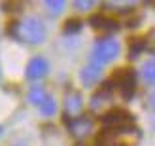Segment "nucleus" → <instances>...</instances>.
Returning <instances> with one entry per match:
<instances>
[{"label": "nucleus", "instance_id": "1a4fd4ad", "mask_svg": "<svg viewBox=\"0 0 155 146\" xmlns=\"http://www.w3.org/2000/svg\"><path fill=\"white\" fill-rule=\"evenodd\" d=\"M110 103H112V87L104 86V87H100V91H97V93L91 97V110L93 112H102Z\"/></svg>", "mask_w": 155, "mask_h": 146}, {"label": "nucleus", "instance_id": "a211bd4d", "mask_svg": "<svg viewBox=\"0 0 155 146\" xmlns=\"http://www.w3.org/2000/svg\"><path fill=\"white\" fill-rule=\"evenodd\" d=\"M80 30H81V23L80 21H68L66 23V29H64L66 34H74V32H80Z\"/></svg>", "mask_w": 155, "mask_h": 146}, {"label": "nucleus", "instance_id": "39448f33", "mask_svg": "<svg viewBox=\"0 0 155 146\" xmlns=\"http://www.w3.org/2000/svg\"><path fill=\"white\" fill-rule=\"evenodd\" d=\"M66 127H68V131H70V135L74 139L81 141V139H87L93 133L95 124H93V120L89 116H78L72 120H66Z\"/></svg>", "mask_w": 155, "mask_h": 146}, {"label": "nucleus", "instance_id": "9b49d317", "mask_svg": "<svg viewBox=\"0 0 155 146\" xmlns=\"http://www.w3.org/2000/svg\"><path fill=\"white\" fill-rule=\"evenodd\" d=\"M91 27L97 29V30H106V32H112V30H117L119 25L114 17H108V15H95L91 17Z\"/></svg>", "mask_w": 155, "mask_h": 146}, {"label": "nucleus", "instance_id": "9d476101", "mask_svg": "<svg viewBox=\"0 0 155 146\" xmlns=\"http://www.w3.org/2000/svg\"><path fill=\"white\" fill-rule=\"evenodd\" d=\"M100 76H102V66H98V65H93L89 63L87 66H83L81 68V72H80V80L83 86H95V83L100 80Z\"/></svg>", "mask_w": 155, "mask_h": 146}, {"label": "nucleus", "instance_id": "f257e3e1", "mask_svg": "<svg viewBox=\"0 0 155 146\" xmlns=\"http://www.w3.org/2000/svg\"><path fill=\"white\" fill-rule=\"evenodd\" d=\"M8 32L13 40H17L21 44H28V46H38L45 40L48 30L45 25L42 23V19L38 17H25L15 21L13 25L8 29Z\"/></svg>", "mask_w": 155, "mask_h": 146}, {"label": "nucleus", "instance_id": "423d86ee", "mask_svg": "<svg viewBox=\"0 0 155 146\" xmlns=\"http://www.w3.org/2000/svg\"><path fill=\"white\" fill-rule=\"evenodd\" d=\"M115 87L121 91L123 99H130L134 95V86H136V74L134 70H117L114 74Z\"/></svg>", "mask_w": 155, "mask_h": 146}, {"label": "nucleus", "instance_id": "6ab92c4d", "mask_svg": "<svg viewBox=\"0 0 155 146\" xmlns=\"http://www.w3.org/2000/svg\"><path fill=\"white\" fill-rule=\"evenodd\" d=\"M148 106H150V110H153L155 112V91L150 95V99H148Z\"/></svg>", "mask_w": 155, "mask_h": 146}, {"label": "nucleus", "instance_id": "7ed1b4c3", "mask_svg": "<svg viewBox=\"0 0 155 146\" xmlns=\"http://www.w3.org/2000/svg\"><path fill=\"white\" fill-rule=\"evenodd\" d=\"M121 51V46L117 40L114 38H104V40H98L95 46H93V51H91V63L93 65H98V66H104L108 63L119 55Z\"/></svg>", "mask_w": 155, "mask_h": 146}, {"label": "nucleus", "instance_id": "2eb2a0df", "mask_svg": "<svg viewBox=\"0 0 155 146\" xmlns=\"http://www.w3.org/2000/svg\"><path fill=\"white\" fill-rule=\"evenodd\" d=\"M44 6H45V10H48L49 15L57 17V15H61L64 12L66 2H64V0H48V2H44Z\"/></svg>", "mask_w": 155, "mask_h": 146}, {"label": "nucleus", "instance_id": "f03ea898", "mask_svg": "<svg viewBox=\"0 0 155 146\" xmlns=\"http://www.w3.org/2000/svg\"><path fill=\"white\" fill-rule=\"evenodd\" d=\"M140 139V131L138 129H106V131L98 137V146H136Z\"/></svg>", "mask_w": 155, "mask_h": 146}, {"label": "nucleus", "instance_id": "4468645a", "mask_svg": "<svg viewBox=\"0 0 155 146\" xmlns=\"http://www.w3.org/2000/svg\"><path fill=\"white\" fill-rule=\"evenodd\" d=\"M38 110H40V112L44 114L45 118H51V116H55V112H57V101H55V99H53V97L49 95V97L45 99V101H44L40 106H38Z\"/></svg>", "mask_w": 155, "mask_h": 146}, {"label": "nucleus", "instance_id": "dca6fc26", "mask_svg": "<svg viewBox=\"0 0 155 146\" xmlns=\"http://www.w3.org/2000/svg\"><path fill=\"white\" fill-rule=\"evenodd\" d=\"M106 8H112V10H117V12H130L134 8V2H106Z\"/></svg>", "mask_w": 155, "mask_h": 146}, {"label": "nucleus", "instance_id": "aec40b11", "mask_svg": "<svg viewBox=\"0 0 155 146\" xmlns=\"http://www.w3.org/2000/svg\"><path fill=\"white\" fill-rule=\"evenodd\" d=\"M0 133H2V127H0Z\"/></svg>", "mask_w": 155, "mask_h": 146}, {"label": "nucleus", "instance_id": "f3484780", "mask_svg": "<svg viewBox=\"0 0 155 146\" xmlns=\"http://www.w3.org/2000/svg\"><path fill=\"white\" fill-rule=\"evenodd\" d=\"M93 6H95L93 0H76V2H74V8L80 10V12H87V10H91Z\"/></svg>", "mask_w": 155, "mask_h": 146}, {"label": "nucleus", "instance_id": "20e7f679", "mask_svg": "<svg viewBox=\"0 0 155 146\" xmlns=\"http://www.w3.org/2000/svg\"><path fill=\"white\" fill-rule=\"evenodd\" d=\"M133 121H134V116L125 110H112V112L104 114V118H102L104 127L110 129V131H114V129H127L133 125Z\"/></svg>", "mask_w": 155, "mask_h": 146}, {"label": "nucleus", "instance_id": "f8f14e48", "mask_svg": "<svg viewBox=\"0 0 155 146\" xmlns=\"http://www.w3.org/2000/svg\"><path fill=\"white\" fill-rule=\"evenodd\" d=\"M48 97H49V93L45 91L44 86H32V87H30V91H28V101L32 103L36 108H38V106H40Z\"/></svg>", "mask_w": 155, "mask_h": 146}, {"label": "nucleus", "instance_id": "ddd939ff", "mask_svg": "<svg viewBox=\"0 0 155 146\" xmlns=\"http://www.w3.org/2000/svg\"><path fill=\"white\" fill-rule=\"evenodd\" d=\"M142 78L146 83L155 86V59H148L142 65Z\"/></svg>", "mask_w": 155, "mask_h": 146}, {"label": "nucleus", "instance_id": "6e6552de", "mask_svg": "<svg viewBox=\"0 0 155 146\" xmlns=\"http://www.w3.org/2000/svg\"><path fill=\"white\" fill-rule=\"evenodd\" d=\"M48 70H49V65L44 57H32L27 65L25 76L28 80H42L48 76Z\"/></svg>", "mask_w": 155, "mask_h": 146}, {"label": "nucleus", "instance_id": "0eeeda50", "mask_svg": "<svg viewBox=\"0 0 155 146\" xmlns=\"http://www.w3.org/2000/svg\"><path fill=\"white\" fill-rule=\"evenodd\" d=\"M81 108H83V97L78 93V91L70 89L64 95V116L68 120L78 118V116H80V112H81Z\"/></svg>", "mask_w": 155, "mask_h": 146}]
</instances>
